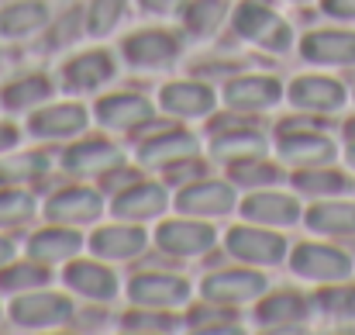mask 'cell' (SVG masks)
Wrapping results in <instances>:
<instances>
[{
  "instance_id": "obj_14",
  "label": "cell",
  "mask_w": 355,
  "mask_h": 335,
  "mask_svg": "<svg viewBox=\"0 0 355 335\" xmlns=\"http://www.w3.org/2000/svg\"><path fill=\"white\" fill-rule=\"evenodd\" d=\"M197 152H200L197 135L180 131V128H169V131H162V135H155V138H145V142L138 145V163H141L145 170H166V166H173V163H180V159H190V156H197Z\"/></svg>"
},
{
  "instance_id": "obj_39",
  "label": "cell",
  "mask_w": 355,
  "mask_h": 335,
  "mask_svg": "<svg viewBox=\"0 0 355 335\" xmlns=\"http://www.w3.org/2000/svg\"><path fill=\"white\" fill-rule=\"evenodd\" d=\"M42 166H45V159H42L38 152H35V156H10V152H3V156H0V183L31 180Z\"/></svg>"
},
{
  "instance_id": "obj_48",
  "label": "cell",
  "mask_w": 355,
  "mask_h": 335,
  "mask_svg": "<svg viewBox=\"0 0 355 335\" xmlns=\"http://www.w3.org/2000/svg\"><path fill=\"white\" fill-rule=\"evenodd\" d=\"M290 3H311V0H290Z\"/></svg>"
},
{
  "instance_id": "obj_45",
  "label": "cell",
  "mask_w": 355,
  "mask_h": 335,
  "mask_svg": "<svg viewBox=\"0 0 355 335\" xmlns=\"http://www.w3.org/2000/svg\"><path fill=\"white\" fill-rule=\"evenodd\" d=\"M14 259V242L10 238H0V266H7Z\"/></svg>"
},
{
  "instance_id": "obj_3",
  "label": "cell",
  "mask_w": 355,
  "mask_h": 335,
  "mask_svg": "<svg viewBox=\"0 0 355 335\" xmlns=\"http://www.w3.org/2000/svg\"><path fill=\"white\" fill-rule=\"evenodd\" d=\"M290 270L311 284H342L355 273V263L345 249H335L324 242H300L290 252Z\"/></svg>"
},
{
  "instance_id": "obj_43",
  "label": "cell",
  "mask_w": 355,
  "mask_h": 335,
  "mask_svg": "<svg viewBox=\"0 0 355 335\" xmlns=\"http://www.w3.org/2000/svg\"><path fill=\"white\" fill-rule=\"evenodd\" d=\"M138 7H141L145 14H155V17H162V14L176 10V7H180V0H138Z\"/></svg>"
},
{
  "instance_id": "obj_15",
  "label": "cell",
  "mask_w": 355,
  "mask_h": 335,
  "mask_svg": "<svg viewBox=\"0 0 355 335\" xmlns=\"http://www.w3.org/2000/svg\"><path fill=\"white\" fill-rule=\"evenodd\" d=\"M221 97L235 111H269L283 101V87L272 76H238L225 83Z\"/></svg>"
},
{
  "instance_id": "obj_10",
  "label": "cell",
  "mask_w": 355,
  "mask_h": 335,
  "mask_svg": "<svg viewBox=\"0 0 355 335\" xmlns=\"http://www.w3.org/2000/svg\"><path fill=\"white\" fill-rule=\"evenodd\" d=\"M155 242L169 256H200L218 242V231L211 224L193 222V218H173V222L159 224Z\"/></svg>"
},
{
  "instance_id": "obj_26",
  "label": "cell",
  "mask_w": 355,
  "mask_h": 335,
  "mask_svg": "<svg viewBox=\"0 0 355 335\" xmlns=\"http://www.w3.org/2000/svg\"><path fill=\"white\" fill-rule=\"evenodd\" d=\"M304 222L311 231H321V235H355V201L321 197L314 208H307Z\"/></svg>"
},
{
  "instance_id": "obj_7",
  "label": "cell",
  "mask_w": 355,
  "mask_h": 335,
  "mask_svg": "<svg viewBox=\"0 0 355 335\" xmlns=\"http://www.w3.org/2000/svg\"><path fill=\"white\" fill-rule=\"evenodd\" d=\"M228 252L245 259V263H259V266H276L286 259V238L276 231H262V228H248V224H235L228 231Z\"/></svg>"
},
{
  "instance_id": "obj_2",
  "label": "cell",
  "mask_w": 355,
  "mask_h": 335,
  "mask_svg": "<svg viewBox=\"0 0 355 335\" xmlns=\"http://www.w3.org/2000/svg\"><path fill=\"white\" fill-rule=\"evenodd\" d=\"M235 31L241 38H248L252 45L266 49V52H276V56H286L290 45H293V28L266 3H255V0H245L238 3L235 17H232Z\"/></svg>"
},
{
  "instance_id": "obj_33",
  "label": "cell",
  "mask_w": 355,
  "mask_h": 335,
  "mask_svg": "<svg viewBox=\"0 0 355 335\" xmlns=\"http://www.w3.org/2000/svg\"><path fill=\"white\" fill-rule=\"evenodd\" d=\"M235 318L238 315L228 311V304L207 301V304H200V308L190 311L187 325H190L193 332H241V325H238Z\"/></svg>"
},
{
  "instance_id": "obj_44",
  "label": "cell",
  "mask_w": 355,
  "mask_h": 335,
  "mask_svg": "<svg viewBox=\"0 0 355 335\" xmlns=\"http://www.w3.org/2000/svg\"><path fill=\"white\" fill-rule=\"evenodd\" d=\"M14 145H17V128L14 124H0V156L10 152Z\"/></svg>"
},
{
  "instance_id": "obj_34",
  "label": "cell",
  "mask_w": 355,
  "mask_h": 335,
  "mask_svg": "<svg viewBox=\"0 0 355 335\" xmlns=\"http://www.w3.org/2000/svg\"><path fill=\"white\" fill-rule=\"evenodd\" d=\"M314 304L328 315V318H338V322H352L355 325V287H349L345 280L342 284H328Z\"/></svg>"
},
{
  "instance_id": "obj_22",
  "label": "cell",
  "mask_w": 355,
  "mask_h": 335,
  "mask_svg": "<svg viewBox=\"0 0 355 335\" xmlns=\"http://www.w3.org/2000/svg\"><path fill=\"white\" fill-rule=\"evenodd\" d=\"M90 114L80 104H55V108H45V111H35L28 121V131L38 135V138H73L87 128Z\"/></svg>"
},
{
  "instance_id": "obj_5",
  "label": "cell",
  "mask_w": 355,
  "mask_h": 335,
  "mask_svg": "<svg viewBox=\"0 0 355 335\" xmlns=\"http://www.w3.org/2000/svg\"><path fill=\"white\" fill-rule=\"evenodd\" d=\"M286 101L297 111L307 114H335L349 104V90L335 76H297L286 90Z\"/></svg>"
},
{
  "instance_id": "obj_11",
  "label": "cell",
  "mask_w": 355,
  "mask_h": 335,
  "mask_svg": "<svg viewBox=\"0 0 355 335\" xmlns=\"http://www.w3.org/2000/svg\"><path fill=\"white\" fill-rule=\"evenodd\" d=\"M300 56L318 66H355V31L349 28H321L304 35Z\"/></svg>"
},
{
  "instance_id": "obj_24",
  "label": "cell",
  "mask_w": 355,
  "mask_h": 335,
  "mask_svg": "<svg viewBox=\"0 0 355 335\" xmlns=\"http://www.w3.org/2000/svg\"><path fill=\"white\" fill-rule=\"evenodd\" d=\"M114 73H118V66H114V59L107 56V52H83V56H76V59H69L66 63V70H62V76H66V87L69 90H97V87H104V83H111L114 80Z\"/></svg>"
},
{
  "instance_id": "obj_46",
  "label": "cell",
  "mask_w": 355,
  "mask_h": 335,
  "mask_svg": "<svg viewBox=\"0 0 355 335\" xmlns=\"http://www.w3.org/2000/svg\"><path fill=\"white\" fill-rule=\"evenodd\" d=\"M345 166L355 173V142H349V149H345Z\"/></svg>"
},
{
  "instance_id": "obj_19",
  "label": "cell",
  "mask_w": 355,
  "mask_h": 335,
  "mask_svg": "<svg viewBox=\"0 0 355 335\" xmlns=\"http://www.w3.org/2000/svg\"><path fill=\"white\" fill-rule=\"evenodd\" d=\"M241 215H245V222L272 224V228H290V224H297L304 218L300 201L290 197V194H276V190L252 194V197L241 204Z\"/></svg>"
},
{
  "instance_id": "obj_30",
  "label": "cell",
  "mask_w": 355,
  "mask_h": 335,
  "mask_svg": "<svg viewBox=\"0 0 355 335\" xmlns=\"http://www.w3.org/2000/svg\"><path fill=\"white\" fill-rule=\"evenodd\" d=\"M45 24H49V7L42 0H17L0 10V35L7 38H24Z\"/></svg>"
},
{
  "instance_id": "obj_35",
  "label": "cell",
  "mask_w": 355,
  "mask_h": 335,
  "mask_svg": "<svg viewBox=\"0 0 355 335\" xmlns=\"http://www.w3.org/2000/svg\"><path fill=\"white\" fill-rule=\"evenodd\" d=\"M49 284V270L45 263H7L0 273V291H35Z\"/></svg>"
},
{
  "instance_id": "obj_21",
  "label": "cell",
  "mask_w": 355,
  "mask_h": 335,
  "mask_svg": "<svg viewBox=\"0 0 355 335\" xmlns=\"http://www.w3.org/2000/svg\"><path fill=\"white\" fill-rule=\"evenodd\" d=\"M214 94L211 87L204 83H190V80H180V83H166L162 94H159V104L166 114H176V117H204V114L214 111Z\"/></svg>"
},
{
  "instance_id": "obj_28",
  "label": "cell",
  "mask_w": 355,
  "mask_h": 335,
  "mask_svg": "<svg viewBox=\"0 0 355 335\" xmlns=\"http://www.w3.org/2000/svg\"><path fill=\"white\" fill-rule=\"evenodd\" d=\"M211 152L218 159H228V163H238V159H255V156H266V138L245 124L238 128H218L214 131V142H211Z\"/></svg>"
},
{
  "instance_id": "obj_8",
  "label": "cell",
  "mask_w": 355,
  "mask_h": 335,
  "mask_svg": "<svg viewBox=\"0 0 355 335\" xmlns=\"http://www.w3.org/2000/svg\"><path fill=\"white\" fill-rule=\"evenodd\" d=\"M204 301H218V304H245V301H255L266 294V277L255 273V270H221V273H211L204 284Z\"/></svg>"
},
{
  "instance_id": "obj_25",
  "label": "cell",
  "mask_w": 355,
  "mask_h": 335,
  "mask_svg": "<svg viewBox=\"0 0 355 335\" xmlns=\"http://www.w3.org/2000/svg\"><path fill=\"white\" fill-rule=\"evenodd\" d=\"M148 245V235L135 224H114V228H97L90 235V249L101 259H135Z\"/></svg>"
},
{
  "instance_id": "obj_23",
  "label": "cell",
  "mask_w": 355,
  "mask_h": 335,
  "mask_svg": "<svg viewBox=\"0 0 355 335\" xmlns=\"http://www.w3.org/2000/svg\"><path fill=\"white\" fill-rule=\"evenodd\" d=\"M152 117V104L141 94H111L97 104V121L111 131H131Z\"/></svg>"
},
{
  "instance_id": "obj_6",
  "label": "cell",
  "mask_w": 355,
  "mask_h": 335,
  "mask_svg": "<svg viewBox=\"0 0 355 335\" xmlns=\"http://www.w3.org/2000/svg\"><path fill=\"white\" fill-rule=\"evenodd\" d=\"M128 297L135 308H180L190 301V284L183 277H169V273H138L128 284Z\"/></svg>"
},
{
  "instance_id": "obj_18",
  "label": "cell",
  "mask_w": 355,
  "mask_h": 335,
  "mask_svg": "<svg viewBox=\"0 0 355 335\" xmlns=\"http://www.w3.org/2000/svg\"><path fill=\"white\" fill-rule=\"evenodd\" d=\"M166 204H169L166 187L138 180V183L124 187L118 197H114V208L111 211L118 218H124V222H148V218H159L166 211Z\"/></svg>"
},
{
  "instance_id": "obj_1",
  "label": "cell",
  "mask_w": 355,
  "mask_h": 335,
  "mask_svg": "<svg viewBox=\"0 0 355 335\" xmlns=\"http://www.w3.org/2000/svg\"><path fill=\"white\" fill-rule=\"evenodd\" d=\"M276 152L283 163L290 166H328L338 156V145L321 131V121H283L279 138H276Z\"/></svg>"
},
{
  "instance_id": "obj_13",
  "label": "cell",
  "mask_w": 355,
  "mask_h": 335,
  "mask_svg": "<svg viewBox=\"0 0 355 335\" xmlns=\"http://www.w3.org/2000/svg\"><path fill=\"white\" fill-rule=\"evenodd\" d=\"M176 208L190 218H218L235 211V187L221 183V180H204V183H190L187 190H180Z\"/></svg>"
},
{
  "instance_id": "obj_17",
  "label": "cell",
  "mask_w": 355,
  "mask_h": 335,
  "mask_svg": "<svg viewBox=\"0 0 355 335\" xmlns=\"http://www.w3.org/2000/svg\"><path fill=\"white\" fill-rule=\"evenodd\" d=\"M104 211V201L97 190H87V187H69V190H59L49 197V208H45V218L52 224H87L97 222Z\"/></svg>"
},
{
  "instance_id": "obj_47",
  "label": "cell",
  "mask_w": 355,
  "mask_h": 335,
  "mask_svg": "<svg viewBox=\"0 0 355 335\" xmlns=\"http://www.w3.org/2000/svg\"><path fill=\"white\" fill-rule=\"evenodd\" d=\"M342 131H345V142H355V117L345 121V128H342Z\"/></svg>"
},
{
  "instance_id": "obj_41",
  "label": "cell",
  "mask_w": 355,
  "mask_h": 335,
  "mask_svg": "<svg viewBox=\"0 0 355 335\" xmlns=\"http://www.w3.org/2000/svg\"><path fill=\"white\" fill-rule=\"evenodd\" d=\"M162 173H166V180H169V183H187V180H197V177L204 173V166H200V159H197V156H190V159H180V163L166 166Z\"/></svg>"
},
{
  "instance_id": "obj_29",
  "label": "cell",
  "mask_w": 355,
  "mask_h": 335,
  "mask_svg": "<svg viewBox=\"0 0 355 335\" xmlns=\"http://www.w3.org/2000/svg\"><path fill=\"white\" fill-rule=\"evenodd\" d=\"M293 190L307 194V197H342L352 190V180L338 170H328V166H307V170H297L293 173Z\"/></svg>"
},
{
  "instance_id": "obj_32",
  "label": "cell",
  "mask_w": 355,
  "mask_h": 335,
  "mask_svg": "<svg viewBox=\"0 0 355 335\" xmlns=\"http://www.w3.org/2000/svg\"><path fill=\"white\" fill-rule=\"evenodd\" d=\"M49 94H52V83H49L45 76H24V80H17V83H7L3 94H0V101H3V108H10V111H28V108L42 104Z\"/></svg>"
},
{
  "instance_id": "obj_12",
  "label": "cell",
  "mask_w": 355,
  "mask_h": 335,
  "mask_svg": "<svg viewBox=\"0 0 355 335\" xmlns=\"http://www.w3.org/2000/svg\"><path fill=\"white\" fill-rule=\"evenodd\" d=\"M180 56V38L169 31H135L124 38V59L135 70H162Z\"/></svg>"
},
{
  "instance_id": "obj_37",
  "label": "cell",
  "mask_w": 355,
  "mask_h": 335,
  "mask_svg": "<svg viewBox=\"0 0 355 335\" xmlns=\"http://www.w3.org/2000/svg\"><path fill=\"white\" fill-rule=\"evenodd\" d=\"M228 173H232V180L241 183V187H269V183L279 180V166L266 163L262 156H255V159H238V163L228 166Z\"/></svg>"
},
{
  "instance_id": "obj_27",
  "label": "cell",
  "mask_w": 355,
  "mask_h": 335,
  "mask_svg": "<svg viewBox=\"0 0 355 335\" xmlns=\"http://www.w3.org/2000/svg\"><path fill=\"white\" fill-rule=\"evenodd\" d=\"M83 249V238L69 228H45L28 238V256L38 263H66Z\"/></svg>"
},
{
  "instance_id": "obj_36",
  "label": "cell",
  "mask_w": 355,
  "mask_h": 335,
  "mask_svg": "<svg viewBox=\"0 0 355 335\" xmlns=\"http://www.w3.org/2000/svg\"><path fill=\"white\" fill-rule=\"evenodd\" d=\"M124 10H128V0H90V7H87V31L94 38L111 35L121 24Z\"/></svg>"
},
{
  "instance_id": "obj_40",
  "label": "cell",
  "mask_w": 355,
  "mask_h": 335,
  "mask_svg": "<svg viewBox=\"0 0 355 335\" xmlns=\"http://www.w3.org/2000/svg\"><path fill=\"white\" fill-rule=\"evenodd\" d=\"M121 329H128V332H173V318L152 315V311H128L121 318Z\"/></svg>"
},
{
  "instance_id": "obj_49",
  "label": "cell",
  "mask_w": 355,
  "mask_h": 335,
  "mask_svg": "<svg viewBox=\"0 0 355 335\" xmlns=\"http://www.w3.org/2000/svg\"><path fill=\"white\" fill-rule=\"evenodd\" d=\"M352 104H355V94H352Z\"/></svg>"
},
{
  "instance_id": "obj_38",
  "label": "cell",
  "mask_w": 355,
  "mask_h": 335,
  "mask_svg": "<svg viewBox=\"0 0 355 335\" xmlns=\"http://www.w3.org/2000/svg\"><path fill=\"white\" fill-rule=\"evenodd\" d=\"M35 215V197L28 190H0V228L24 224Z\"/></svg>"
},
{
  "instance_id": "obj_9",
  "label": "cell",
  "mask_w": 355,
  "mask_h": 335,
  "mask_svg": "<svg viewBox=\"0 0 355 335\" xmlns=\"http://www.w3.org/2000/svg\"><path fill=\"white\" fill-rule=\"evenodd\" d=\"M311 318V301L297 291H276L269 297H262L255 322L266 332H290V329H304Z\"/></svg>"
},
{
  "instance_id": "obj_42",
  "label": "cell",
  "mask_w": 355,
  "mask_h": 335,
  "mask_svg": "<svg viewBox=\"0 0 355 335\" xmlns=\"http://www.w3.org/2000/svg\"><path fill=\"white\" fill-rule=\"evenodd\" d=\"M321 10L335 21H355V0H321Z\"/></svg>"
},
{
  "instance_id": "obj_4",
  "label": "cell",
  "mask_w": 355,
  "mask_h": 335,
  "mask_svg": "<svg viewBox=\"0 0 355 335\" xmlns=\"http://www.w3.org/2000/svg\"><path fill=\"white\" fill-rule=\"evenodd\" d=\"M10 322L21 329H59L73 322V301L55 291H35L10 304Z\"/></svg>"
},
{
  "instance_id": "obj_20",
  "label": "cell",
  "mask_w": 355,
  "mask_h": 335,
  "mask_svg": "<svg viewBox=\"0 0 355 335\" xmlns=\"http://www.w3.org/2000/svg\"><path fill=\"white\" fill-rule=\"evenodd\" d=\"M66 287L83 294L87 301H114L118 297V277L104 263H69L62 273Z\"/></svg>"
},
{
  "instance_id": "obj_31",
  "label": "cell",
  "mask_w": 355,
  "mask_h": 335,
  "mask_svg": "<svg viewBox=\"0 0 355 335\" xmlns=\"http://www.w3.org/2000/svg\"><path fill=\"white\" fill-rule=\"evenodd\" d=\"M225 14H228L225 0H193V3L183 7V24H187L190 35L204 38V35H211L225 24Z\"/></svg>"
},
{
  "instance_id": "obj_16",
  "label": "cell",
  "mask_w": 355,
  "mask_h": 335,
  "mask_svg": "<svg viewBox=\"0 0 355 335\" xmlns=\"http://www.w3.org/2000/svg\"><path fill=\"white\" fill-rule=\"evenodd\" d=\"M118 166H124V152H121L114 142H104V138L80 142L62 159V170L66 173H76V177H104V173H111Z\"/></svg>"
}]
</instances>
